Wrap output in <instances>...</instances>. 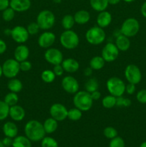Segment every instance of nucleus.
Returning <instances> with one entry per match:
<instances>
[{
	"mask_svg": "<svg viewBox=\"0 0 146 147\" xmlns=\"http://www.w3.org/2000/svg\"><path fill=\"white\" fill-rule=\"evenodd\" d=\"M24 133L31 142H34L42 140L46 134L43 123L37 120L29 121L24 126Z\"/></svg>",
	"mask_w": 146,
	"mask_h": 147,
	"instance_id": "nucleus-1",
	"label": "nucleus"
},
{
	"mask_svg": "<svg viewBox=\"0 0 146 147\" xmlns=\"http://www.w3.org/2000/svg\"><path fill=\"white\" fill-rule=\"evenodd\" d=\"M73 103L74 107L82 111H88L93 104V100L91 95L86 90H79L73 97Z\"/></svg>",
	"mask_w": 146,
	"mask_h": 147,
	"instance_id": "nucleus-2",
	"label": "nucleus"
},
{
	"mask_svg": "<svg viewBox=\"0 0 146 147\" xmlns=\"http://www.w3.org/2000/svg\"><path fill=\"white\" fill-rule=\"evenodd\" d=\"M56 18L54 13L48 9H44L37 14L36 22L41 30H48L55 24Z\"/></svg>",
	"mask_w": 146,
	"mask_h": 147,
	"instance_id": "nucleus-3",
	"label": "nucleus"
},
{
	"mask_svg": "<svg viewBox=\"0 0 146 147\" xmlns=\"http://www.w3.org/2000/svg\"><path fill=\"white\" fill-rule=\"evenodd\" d=\"M60 41L63 47L67 50H73L79 45L80 38L75 32L72 30H67L62 33Z\"/></svg>",
	"mask_w": 146,
	"mask_h": 147,
	"instance_id": "nucleus-4",
	"label": "nucleus"
},
{
	"mask_svg": "<svg viewBox=\"0 0 146 147\" xmlns=\"http://www.w3.org/2000/svg\"><path fill=\"white\" fill-rule=\"evenodd\" d=\"M87 42L92 45H99L104 41L106 34L104 30L99 26H94L87 31L85 34Z\"/></svg>",
	"mask_w": 146,
	"mask_h": 147,
	"instance_id": "nucleus-5",
	"label": "nucleus"
},
{
	"mask_svg": "<svg viewBox=\"0 0 146 147\" xmlns=\"http://www.w3.org/2000/svg\"><path fill=\"white\" fill-rule=\"evenodd\" d=\"M125 86L124 81L118 77H111L106 83V86L110 94L115 97L123 96L125 92Z\"/></svg>",
	"mask_w": 146,
	"mask_h": 147,
	"instance_id": "nucleus-6",
	"label": "nucleus"
},
{
	"mask_svg": "<svg viewBox=\"0 0 146 147\" xmlns=\"http://www.w3.org/2000/svg\"><path fill=\"white\" fill-rule=\"evenodd\" d=\"M140 30V24L137 20L130 17L125 20L120 27V33L127 37L135 36Z\"/></svg>",
	"mask_w": 146,
	"mask_h": 147,
	"instance_id": "nucleus-7",
	"label": "nucleus"
},
{
	"mask_svg": "<svg viewBox=\"0 0 146 147\" xmlns=\"http://www.w3.org/2000/svg\"><path fill=\"white\" fill-rule=\"evenodd\" d=\"M3 76L7 78H14L19 74L20 70L19 62L16 60L15 59H8L5 60L2 65Z\"/></svg>",
	"mask_w": 146,
	"mask_h": 147,
	"instance_id": "nucleus-8",
	"label": "nucleus"
},
{
	"mask_svg": "<svg viewBox=\"0 0 146 147\" xmlns=\"http://www.w3.org/2000/svg\"><path fill=\"white\" fill-rule=\"evenodd\" d=\"M125 77L128 83L136 85L141 81L142 73L137 65L130 64L125 69Z\"/></svg>",
	"mask_w": 146,
	"mask_h": 147,
	"instance_id": "nucleus-9",
	"label": "nucleus"
},
{
	"mask_svg": "<svg viewBox=\"0 0 146 147\" xmlns=\"http://www.w3.org/2000/svg\"><path fill=\"white\" fill-rule=\"evenodd\" d=\"M120 50L113 42H108L104 46L102 50V57L104 61L107 63H111L115 61L118 57Z\"/></svg>",
	"mask_w": 146,
	"mask_h": 147,
	"instance_id": "nucleus-10",
	"label": "nucleus"
},
{
	"mask_svg": "<svg viewBox=\"0 0 146 147\" xmlns=\"http://www.w3.org/2000/svg\"><path fill=\"white\" fill-rule=\"evenodd\" d=\"M50 113L52 118L57 121H62L67 118L68 110L62 103H56L51 106L50 109Z\"/></svg>",
	"mask_w": 146,
	"mask_h": 147,
	"instance_id": "nucleus-11",
	"label": "nucleus"
},
{
	"mask_svg": "<svg viewBox=\"0 0 146 147\" xmlns=\"http://www.w3.org/2000/svg\"><path fill=\"white\" fill-rule=\"evenodd\" d=\"M46 61L52 65L61 64L63 61V54L59 49L50 47L44 53Z\"/></svg>",
	"mask_w": 146,
	"mask_h": 147,
	"instance_id": "nucleus-12",
	"label": "nucleus"
},
{
	"mask_svg": "<svg viewBox=\"0 0 146 147\" xmlns=\"http://www.w3.org/2000/svg\"><path fill=\"white\" fill-rule=\"evenodd\" d=\"M62 87L63 90L70 94H75L79 91L80 85L75 78L71 76H67L62 80Z\"/></svg>",
	"mask_w": 146,
	"mask_h": 147,
	"instance_id": "nucleus-13",
	"label": "nucleus"
},
{
	"mask_svg": "<svg viewBox=\"0 0 146 147\" xmlns=\"http://www.w3.org/2000/svg\"><path fill=\"white\" fill-rule=\"evenodd\" d=\"M11 37L14 42L19 44H23L28 40L29 34L27 28L23 26L17 25L11 29Z\"/></svg>",
	"mask_w": 146,
	"mask_h": 147,
	"instance_id": "nucleus-14",
	"label": "nucleus"
},
{
	"mask_svg": "<svg viewBox=\"0 0 146 147\" xmlns=\"http://www.w3.org/2000/svg\"><path fill=\"white\" fill-rule=\"evenodd\" d=\"M56 36L52 32H44L42 33L38 39V45L42 48L48 49L54 45Z\"/></svg>",
	"mask_w": 146,
	"mask_h": 147,
	"instance_id": "nucleus-15",
	"label": "nucleus"
},
{
	"mask_svg": "<svg viewBox=\"0 0 146 147\" xmlns=\"http://www.w3.org/2000/svg\"><path fill=\"white\" fill-rule=\"evenodd\" d=\"M31 0H10L9 7L16 12H24L31 7Z\"/></svg>",
	"mask_w": 146,
	"mask_h": 147,
	"instance_id": "nucleus-16",
	"label": "nucleus"
},
{
	"mask_svg": "<svg viewBox=\"0 0 146 147\" xmlns=\"http://www.w3.org/2000/svg\"><path fill=\"white\" fill-rule=\"evenodd\" d=\"M25 111L24 108L19 105H14L9 107V116L14 121H21L25 117Z\"/></svg>",
	"mask_w": 146,
	"mask_h": 147,
	"instance_id": "nucleus-17",
	"label": "nucleus"
},
{
	"mask_svg": "<svg viewBox=\"0 0 146 147\" xmlns=\"http://www.w3.org/2000/svg\"><path fill=\"white\" fill-rule=\"evenodd\" d=\"M29 55V47L25 45H19L15 48L14 52V57L18 62H22L27 60Z\"/></svg>",
	"mask_w": 146,
	"mask_h": 147,
	"instance_id": "nucleus-18",
	"label": "nucleus"
},
{
	"mask_svg": "<svg viewBox=\"0 0 146 147\" xmlns=\"http://www.w3.org/2000/svg\"><path fill=\"white\" fill-rule=\"evenodd\" d=\"M113 20L112 14L109 11H104L99 12L97 17V26L102 28H105L108 27Z\"/></svg>",
	"mask_w": 146,
	"mask_h": 147,
	"instance_id": "nucleus-19",
	"label": "nucleus"
},
{
	"mask_svg": "<svg viewBox=\"0 0 146 147\" xmlns=\"http://www.w3.org/2000/svg\"><path fill=\"white\" fill-rule=\"evenodd\" d=\"M63 69L65 72L69 73H75L80 67L78 61L74 58H67L63 60L61 63Z\"/></svg>",
	"mask_w": 146,
	"mask_h": 147,
	"instance_id": "nucleus-20",
	"label": "nucleus"
},
{
	"mask_svg": "<svg viewBox=\"0 0 146 147\" xmlns=\"http://www.w3.org/2000/svg\"><path fill=\"white\" fill-rule=\"evenodd\" d=\"M3 133L5 136L10 138H15L18 134V128L17 125L11 121H7L4 124L2 128Z\"/></svg>",
	"mask_w": 146,
	"mask_h": 147,
	"instance_id": "nucleus-21",
	"label": "nucleus"
},
{
	"mask_svg": "<svg viewBox=\"0 0 146 147\" xmlns=\"http://www.w3.org/2000/svg\"><path fill=\"white\" fill-rule=\"evenodd\" d=\"M115 45L120 51L125 52L130 47V40L129 37L120 34L117 36L115 40Z\"/></svg>",
	"mask_w": 146,
	"mask_h": 147,
	"instance_id": "nucleus-22",
	"label": "nucleus"
},
{
	"mask_svg": "<svg viewBox=\"0 0 146 147\" xmlns=\"http://www.w3.org/2000/svg\"><path fill=\"white\" fill-rule=\"evenodd\" d=\"M74 19L75 23L78 24H85L90 21V14L89 11L87 10L81 9L77 11V12L74 14Z\"/></svg>",
	"mask_w": 146,
	"mask_h": 147,
	"instance_id": "nucleus-23",
	"label": "nucleus"
},
{
	"mask_svg": "<svg viewBox=\"0 0 146 147\" xmlns=\"http://www.w3.org/2000/svg\"><path fill=\"white\" fill-rule=\"evenodd\" d=\"M43 126L46 134H52L57 130L58 127V121L52 117L48 118L44 121Z\"/></svg>",
	"mask_w": 146,
	"mask_h": 147,
	"instance_id": "nucleus-24",
	"label": "nucleus"
},
{
	"mask_svg": "<svg viewBox=\"0 0 146 147\" xmlns=\"http://www.w3.org/2000/svg\"><path fill=\"white\" fill-rule=\"evenodd\" d=\"M7 88L10 90V92L18 93L22 90L23 84L21 80L14 78L9 79L7 83Z\"/></svg>",
	"mask_w": 146,
	"mask_h": 147,
	"instance_id": "nucleus-25",
	"label": "nucleus"
},
{
	"mask_svg": "<svg viewBox=\"0 0 146 147\" xmlns=\"http://www.w3.org/2000/svg\"><path fill=\"white\" fill-rule=\"evenodd\" d=\"M90 4L92 9L98 12L107 9L109 5L107 0H90Z\"/></svg>",
	"mask_w": 146,
	"mask_h": 147,
	"instance_id": "nucleus-26",
	"label": "nucleus"
},
{
	"mask_svg": "<svg viewBox=\"0 0 146 147\" xmlns=\"http://www.w3.org/2000/svg\"><path fill=\"white\" fill-rule=\"evenodd\" d=\"M13 147H31V141L24 136H16L13 139Z\"/></svg>",
	"mask_w": 146,
	"mask_h": 147,
	"instance_id": "nucleus-27",
	"label": "nucleus"
},
{
	"mask_svg": "<svg viewBox=\"0 0 146 147\" xmlns=\"http://www.w3.org/2000/svg\"><path fill=\"white\" fill-rule=\"evenodd\" d=\"M105 61L102 56H94L90 60V67L93 70H100L104 66Z\"/></svg>",
	"mask_w": 146,
	"mask_h": 147,
	"instance_id": "nucleus-28",
	"label": "nucleus"
},
{
	"mask_svg": "<svg viewBox=\"0 0 146 147\" xmlns=\"http://www.w3.org/2000/svg\"><path fill=\"white\" fill-rule=\"evenodd\" d=\"M99 88V83L98 80L94 78H91L88 79L84 83V89L88 93H91L92 92L97 90Z\"/></svg>",
	"mask_w": 146,
	"mask_h": 147,
	"instance_id": "nucleus-29",
	"label": "nucleus"
},
{
	"mask_svg": "<svg viewBox=\"0 0 146 147\" xmlns=\"http://www.w3.org/2000/svg\"><path fill=\"white\" fill-rule=\"evenodd\" d=\"M62 26L65 30H72L74 24H75L74 16L72 14H65L62 19Z\"/></svg>",
	"mask_w": 146,
	"mask_h": 147,
	"instance_id": "nucleus-30",
	"label": "nucleus"
},
{
	"mask_svg": "<svg viewBox=\"0 0 146 147\" xmlns=\"http://www.w3.org/2000/svg\"><path fill=\"white\" fill-rule=\"evenodd\" d=\"M102 104L105 109H110L116 106V97L112 95L104 96L102 100Z\"/></svg>",
	"mask_w": 146,
	"mask_h": 147,
	"instance_id": "nucleus-31",
	"label": "nucleus"
},
{
	"mask_svg": "<svg viewBox=\"0 0 146 147\" xmlns=\"http://www.w3.org/2000/svg\"><path fill=\"white\" fill-rule=\"evenodd\" d=\"M82 116V111L77 108L74 107L68 110L67 118L70 120L73 121H77L81 119Z\"/></svg>",
	"mask_w": 146,
	"mask_h": 147,
	"instance_id": "nucleus-32",
	"label": "nucleus"
},
{
	"mask_svg": "<svg viewBox=\"0 0 146 147\" xmlns=\"http://www.w3.org/2000/svg\"><path fill=\"white\" fill-rule=\"evenodd\" d=\"M4 101L9 107L14 106V105H17L19 101V97L17 96V93H14V92H9L5 96Z\"/></svg>",
	"mask_w": 146,
	"mask_h": 147,
	"instance_id": "nucleus-33",
	"label": "nucleus"
},
{
	"mask_svg": "<svg viewBox=\"0 0 146 147\" xmlns=\"http://www.w3.org/2000/svg\"><path fill=\"white\" fill-rule=\"evenodd\" d=\"M56 76L54 73L53 70H44L42 71L41 74V78L44 83H51L55 80Z\"/></svg>",
	"mask_w": 146,
	"mask_h": 147,
	"instance_id": "nucleus-34",
	"label": "nucleus"
},
{
	"mask_svg": "<svg viewBox=\"0 0 146 147\" xmlns=\"http://www.w3.org/2000/svg\"><path fill=\"white\" fill-rule=\"evenodd\" d=\"M9 106L4 101L0 100V121H4L9 116Z\"/></svg>",
	"mask_w": 146,
	"mask_h": 147,
	"instance_id": "nucleus-35",
	"label": "nucleus"
},
{
	"mask_svg": "<svg viewBox=\"0 0 146 147\" xmlns=\"http://www.w3.org/2000/svg\"><path fill=\"white\" fill-rule=\"evenodd\" d=\"M41 142L42 147H58L57 141L50 136H44Z\"/></svg>",
	"mask_w": 146,
	"mask_h": 147,
	"instance_id": "nucleus-36",
	"label": "nucleus"
},
{
	"mask_svg": "<svg viewBox=\"0 0 146 147\" xmlns=\"http://www.w3.org/2000/svg\"><path fill=\"white\" fill-rule=\"evenodd\" d=\"M15 12L16 11L12 8L9 7L8 8L2 11V19L5 22L11 21L15 17Z\"/></svg>",
	"mask_w": 146,
	"mask_h": 147,
	"instance_id": "nucleus-37",
	"label": "nucleus"
},
{
	"mask_svg": "<svg viewBox=\"0 0 146 147\" xmlns=\"http://www.w3.org/2000/svg\"><path fill=\"white\" fill-rule=\"evenodd\" d=\"M103 134L107 139H113L117 136V131L112 126H107L103 131Z\"/></svg>",
	"mask_w": 146,
	"mask_h": 147,
	"instance_id": "nucleus-38",
	"label": "nucleus"
},
{
	"mask_svg": "<svg viewBox=\"0 0 146 147\" xmlns=\"http://www.w3.org/2000/svg\"><path fill=\"white\" fill-rule=\"evenodd\" d=\"M29 35H35L40 31V28L37 22H31L26 27Z\"/></svg>",
	"mask_w": 146,
	"mask_h": 147,
	"instance_id": "nucleus-39",
	"label": "nucleus"
},
{
	"mask_svg": "<svg viewBox=\"0 0 146 147\" xmlns=\"http://www.w3.org/2000/svg\"><path fill=\"white\" fill-rule=\"evenodd\" d=\"M109 147H125V142L120 136H116L111 139Z\"/></svg>",
	"mask_w": 146,
	"mask_h": 147,
	"instance_id": "nucleus-40",
	"label": "nucleus"
},
{
	"mask_svg": "<svg viewBox=\"0 0 146 147\" xmlns=\"http://www.w3.org/2000/svg\"><path fill=\"white\" fill-rule=\"evenodd\" d=\"M136 99L139 103L142 104H146V89H142L139 90L136 95Z\"/></svg>",
	"mask_w": 146,
	"mask_h": 147,
	"instance_id": "nucleus-41",
	"label": "nucleus"
},
{
	"mask_svg": "<svg viewBox=\"0 0 146 147\" xmlns=\"http://www.w3.org/2000/svg\"><path fill=\"white\" fill-rule=\"evenodd\" d=\"M19 66H20V70L23 72H27L29 70H30L32 67V65L28 60H24V61L20 62L19 63Z\"/></svg>",
	"mask_w": 146,
	"mask_h": 147,
	"instance_id": "nucleus-42",
	"label": "nucleus"
},
{
	"mask_svg": "<svg viewBox=\"0 0 146 147\" xmlns=\"http://www.w3.org/2000/svg\"><path fill=\"white\" fill-rule=\"evenodd\" d=\"M53 72L55 74L56 76H62L64 73V70L63 69L62 66L61 64L56 65H54V67H53Z\"/></svg>",
	"mask_w": 146,
	"mask_h": 147,
	"instance_id": "nucleus-43",
	"label": "nucleus"
},
{
	"mask_svg": "<svg viewBox=\"0 0 146 147\" xmlns=\"http://www.w3.org/2000/svg\"><path fill=\"white\" fill-rule=\"evenodd\" d=\"M136 87L135 85L133 83H128V84L125 86V92L129 95H132L135 92Z\"/></svg>",
	"mask_w": 146,
	"mask_h": 147,
	"instance_id": "nucleus-44",
	"label": "nucleus"
},
{
	"mask_svg": "<svg viewBox=\"0 0 146 147\" xmlns=\"http://www.w3.org/2000/svg\"><path fill=\"white\" fill-rule=\"evenodd\" d=\"M10 0H0V11H4L9 7Z\"/></svg>",
	"mask_w": 146,
	"mask_h": 147,
	"instance_id": "nucleus-45",
	"label": "nucleus"
},
{
	"mask_svg": "<svg viewBox=\"0 0 146 147\" xmlns=\"http://www.w3.org/2000/svg\"><path fill=\"white\" fill-rule=\"evenodd\" d=\"M2 143L4 145V146H12V143H13V139L12 138H10V137H7L6 136L2 141Z\"/></svg>",
	"mask_w": 146,
	"mask_h": 147,
	"instance_id": "nucleus-46",
	"label": "nucleus"
},
{
	"mask_svg": "<svg viewBox=\"0 0 146 147\" xmlns=\"http://www.w3.org/2000/svg\"><path fill=\"white\" fill-rule=\"evenodd\" d=\"M7 49V45L5 42L0 39V55L4 54Z\"/></svg>",
	"mask_w": 146,
	"mask_h": 147,
	"instance_id": "nucleus-47",
	"label": "nucleus"
},
{
	"mask_svg": "<svg viewBox=\"0 0 146 147\" xmlns=\"http://www.w3.org/2000/svg\"><path fill=\"white\" fill-rule=\"evenodd\" d=\"M90 95H91V97L93 100H99V99L100 98V97H101V93H100V91H98V90L91 93Z\"/></svg>",
	"mask_w": 146,
	"mask_h": 147,
	"instance_id": "nucleus-48",
	"label": "nucleus"
},
{
	"mask_svg": "<svg viewBox=\"0 0 146 147\" xmlns=\"http://www.w3.org/2000/svg\"><path fill=\"white\" fill-rule=\"evenodd\" d=\"M123 100H124V98L123 96L116 97V106L123 107Z\"/></svg>",
	"mask_w": 146,
	"mask_h": 147,
	"instance_id": "nucleus-49",
	"label": "nucleus"
},
{
	"mask_svg": "<svg viewBox=\"0 0 146 147\" xmlns=\"http://www.w3.org/2000/svg\"><path fill=\"white\" fill-rule=\"evenodd\" d=\"M92 71L93 70L91 67H87L84 70V75L85 76H87V77H90V76H91L92 74Z\"/></svg>",
	"mask_w": 146,
	"mask_h": 147,
	"instance_id": "nucleus-50",
	"label": "nucleus"
},
{
	"mask_svg": "<svg viewBox=\"0 0 146 147\" xmlns=\"http://www.w3.org/2000/svg\"><path fill=\"white\" fill-rule=\"evenodd\" d=\"M140 12H141L142 15L146 18V1L142 4L141 8H140Z\"/></svg>",
	"mask_w": 146,
	"mask_h": 147,
	"instance_id": "nucleus-51",
	"label": "nucleus"
},
{
	"mask_svg": "<svg viewBox=\"0 0 146 147\" xmlns=\"http://www.w3.org/2000/svg\"><path fill=\"white\" fill-rule=\"evenodd\" d=\"M131 105V100L127 98H124L123 100V107H129Z\"/></svg>",
	"mask_w": 146,
	"mask_h": 147,
	"instance_id": "nucleus-52",
	"label": "nucleus"
},
{
	"mask_svg": "<svg viewBox=\"0 0 146 147\" xmlns=\"http://www.w3.org/2000/svg\"><path fill=\"white\" fill-rule=\"evenodd\" d=\"M121 0H107L109 4H111V5H116L118 3L120 2Z\"/></svg>",
	"mask_w": 146,
	"mask_h": 147,
	"instance_id": "nucleus-53",
	"label": "nucleus"
},
{
	"mask_svg": "<svg viewBox=\"0 0 146 147\" xmlns=\"http://www.w3.org/2000/svg\"><path fill=\"white\" fill-rule=\"evenodd\" d=\"M11 30H9V29H6V30H4V33L6 34V35L11 36Z\"/></svg>",
	"mask_w": 146,
	"mask_h": 147,
	"instance_id": "nucleus-54",
	"label": "nucleus"
},
{
	"mask_svg": "<svg viewBox=\"0 0 146 147\" xmlns=\"http://www.w3.org/2000/svg\"><path fill=\"white\" fill-rule=\"evenodd\" d=\"M3 76V71H2V66L0 65V78H1V76Z\"/></svg>",
	"mask_w": 146,
	"mask_h": 147,
	"instance_id": "nucleus-55",
	"label": "nucleus"
},
{
	"mask_svg": "<svg viewBox=\"0 0 146 147\" xmlns=\"http://www.w3.org/2000/svg\"><path fill=\"white\" fill-rule=\"evenodd\" d=\"M52 1L55 4H60V3L62 2V0H52Z\"/></svg>",
	"mask_w": 146,
	"mask_h": 147,
	"instance_id": "nucleus-56",
	"label": "nucleus"
},
{
	"mask_svg": "<svg viewBox=\"0 0 146 147\" xmlns=\"http://www.w3.org/2000/svg\"><path fill=\"white\" fill-rule=\"evenodd\" d=\"M140 147H146V142H143V143H142L141 144H140Z\"/></svg>",
	"mask_w": 146,
	"mask_h": 147,
	"instance_id": "nucleus-57",
	"label": "nucleus"
},
{
	"mask_svg": "<svg viewBox=\"0 0 146 147\" xmlns=\"http://www.w3.org/2000/svg\"><path fill=\"white\" fill-rule=\"evenodd\" d=\"M123 1H125V2H127V3H131V2H133L134 0H123Z\"/></svg>",
	"mask_w": 146,
	"mask_h": 147,
	"instance_id": "nucleus-58",
	"label": "nucleus"
},
{
	"mask_svg": "<svg viewBox=\"0 0 146 147\" xmlns=\"http://www.w3.org/2000/svg\"><path fill=\"white\" fill-rule=\"evenodd\" d=\"M0 147H5V146H4V145L3 144V143H2V142H1V141H0Z\"/></svg>",
	"mask_w": 146,
	"mask_h": 147,
	"instance_id": "nucleus-59",
	"label": "nucleus"
}]
</instances>
